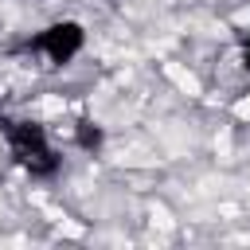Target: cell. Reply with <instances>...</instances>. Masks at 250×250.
<instances>
[{
  "label": "cell",
  "mask_w": 250,
  "mask_h": 250,
  "mask_svg": "<svg viewBox=\"0 0 250 250\" xmlns=\"http://www.w3.org/2000/svg\"><path fill=\"white\" fill-rule=\"evenodd\" d=\"M82 47H86V31L74 20H59L35 35V51L47 59V66H66Z\"/></svg>",
  "instance_id": "cell-2"
},
{
  "label": "cell",
  "mask_w": 250,
  "mask_h": 250,
  "mask_svg": "<svg viewBox=\"0 0 250 250\" xmlns=\"http://www.w3.org/2000/svg\"><path fill=\"white\" fill-rule=\"evenodd\" d=\"M246 66H250V39H246Z\"/></svg>",
  "instance_id": "cell-3"
},
{
  "label": "cell",
  "mask_w": 250,
  "mask_h": 250,
  "mask_svg": "<svg viewBox=\"0 0 250 250\" xmlns=\"http://www.w3.org/2000/svg\"><path fill=\"white\" fill-rule=\"evenodd\" d=\"M4 137H8L12 160L20 168H27L31 176H55L59 172V148L51 145V137L39 121H12Z\"/></svg>",
  "instance_id": "cell-1"
}]
</instances>
